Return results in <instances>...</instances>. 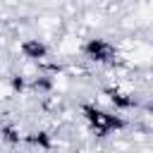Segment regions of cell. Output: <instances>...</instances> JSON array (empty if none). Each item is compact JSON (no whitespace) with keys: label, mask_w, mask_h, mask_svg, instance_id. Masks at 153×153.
Masks as SVG:
<instances>
[{"label":"cell","mask_w":153,"mask_h":153,"mask_svg":"<svg viewBox=\"0 0 153 153\" xmlns=\"http://www.w3.org/2000/svg\"><path fill=\"white\" fill-rule=\"evenodd\" d=\"M81 53L86 60L96 62V65H110L115 62V45L108 41V38H100V36H93V38H86V43L81 45Z\"/></svg>","instance_id":"cell-2"},{"label":"cell","mask_w":153,"mask_h":153,"mask_svg":"<svg viewBox=\"0 0 153 153\" xmlns=\"http://www.w3.org/2000/svg\"><path fill=\"white\" fill-rule=\"evenodd\" d=\"M19 53L31 62H41V60L48 57V45L41 38H24L19 43Z\"/></svg>","instance_id":"cell-3"},{"label":"cell","mask_w":153,"mask_h":153,"mask_svg":"<svg viewBox=\"0 0 153 153\" xmlns=\"http://www.w3.org/2000/svg\"><path fill=\"white\" fill-rule=\"evenodd\" d=\"M151 79H153V69H151Z\"/></svg>","instance_id":"cell-9"},{"label":"cell","mask_w":153,"mask_h":153,"mask_svg":"<svg viewBox=\"0 0 153 153\" xmlns=\"http://www.w3.org/2000/svg\"><path fill=\"white\" fill-rule=\"evenodd\" d=\"M24 141H26L29 146H33V148H43V151L53 148V141H50V134H48V131H33V134H26Z\"/></svg>","instance_id":"cell-6"},{"label":"cell","mask_w":153,"mask_h":153,"mask_svg":"<svg viewBox=\"0 0 153 153\" xmlns=\"http://www.w3.org/2000/svg\"><path fill=\"white\" fill-rule=\"evenodd\" d=\"M81 117L86 120L88 129L96 134V136H110L115 131H122L127 127V120L122 115H115V112H108L93 103H86L81 105Z\"/></svg>","instance_id":"cell-1"},{"label":"cell","mask_w":153,"mask_h":153,"mask_svg":"<svg viewBox=\"0 0 153 153\" xmlns=\"http://www.w3.org/2000/svg\"><path fill=\"white\" fill-rule=\"evenodd\" d=\"M29 88L36 91V93H50L55 88V79L50 74H38V76H33V81L29 84Z\"/></svg>","instance_id":"cell-5"},{"label":"cell","mask_w":153,"mask_h":153,"mask_svg":"<svg viewBox=\"0 0 153 153\" xmlns=\"http://www.w3.org/2000/svg\"><path fill=\"white\" fill-rule=\"evenodd\" d=\"M0 134H2V139H5L7 143H12V146L22 141V131H19L14 124H2V127H0Z\"/></svg>","instance_id":"cell-7"},{"label":"cell","mask_w":153,"mask_h":153,"mask_svg":"<svg viewBox=\"0 0 153 153\" xmlns=\"http://www.w3.org/2000/svg\"><path fill=\"white\" fill-rule=\"evenodd\" d=\"M105 96L110 98V103L115 105V110H131L136 108V98L122 88H105Z\"/></svg>","instance_id":"cell-4"},{"label":"cell","mask_w":153,"mask_h":153,"mask_svg":"<svg viewBox=\"0 0 153 153\" xmlns=\"http://www.w3.org/2000/svg\"><path fill=\"white\" fill-rule=\"evenodd\" d=\"M10 88H12L14 93H24V91L29 88V84H26V79H24L22 74H12V76H10Z\"/></svg>","instance_id":"cell-8"}]
</instances>
